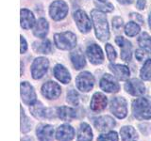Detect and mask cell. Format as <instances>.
<instances>
[{
    "instance_id": "obj_1",
    "label": "cell",
    "mask_w": 151,
    "mask_h": 141,
    "mask_svg": "<svg viewBox=\"0 0 151 141\" xmlns=\"http://www.w3.org/2000/svg\"><path fill=\"white\" fill-rule=\"evenodd\" d=\"M91 17L96 38L101 41H108L110 39V29L105 13L97 9H93L91 11Z\"/></svg>"
},
{
    "instance_id": "obj_2",
    "label": "cell",
    "mask_w": 151,
    "mask_h": 141,
    "mask_svg": "<svg viewBox=\"0 0 151 141\" xmlns=\"http://www.w3.org/2000/svg\"><path fill=\"white\" fill-rule=\"evenodd\" d=\"M132 113L139 120L151 119V98L141 97L132 103Z\"/></svg>"
},
{
    "instance_id": "obj_3",
    "label": "cell",
    "mask_w": 151,
    "mask_h": 141,
    "mask_svg": "<svg viewBox=\"0 0 151 141\" xmlns=\"http://www.w3.org/2000/svg\"><path fill=\"white\" fill-rule=\"evenodd\" d=\"M54 42L60 50H71L77 45V37L73 32L66 31L54 35Z\"/></svg>"
},
{
    "instance_id": "obj_4",
    "label": "cell",
    "mask_w": 151,
    "mask_h": 141,
    "mask_svg": "<svg viewBox=\"0 0 151 141\" xmlns=\"http://www.w3.org/2000/svg\"><path fill=\"white\" fill-rule=\"evenodd\" d=\"M110 110L117 119H125L127 115V103L125 98L114 97L111 100Z\"/></svg>"
},
{
    "instance_id": "obj_5",
    "label": "cell",
    "mask_w": 151,
    "mask_h": 141,
    "mask_svg": "<svg viewBox=\"0 0 151 141\" xmlns=\"http://www.w3.org/2000/svg\"><path fill=\"white\" fill-rule=\"evenodd\" d=\"M68 5L63 0H56L49 7V15L54 21H60L68 13Z\"/></svg>"
},
{
    "instance_id": "obj_6",
    "label": "cell",
    "mask_w": 151,
    "mask_h": 141,
    "mask_svg": "<svg viewBox=\"0 0 151 141\" xmlns=\"http://www.w3.org/2000/svg\"><path fill=\"white\" fill-rule=\"evenodd\" d=\"M29 111L36 119H52L57 116V108H46L40 102H36L30 105Z\"/></svg>"
},
{
    "instance_id": "obj_7",
    "label": "cell",
    "mask_w": 151,
    "mask_h": 141,
    "mask_svg": "<svg viewBox=\"0 0 151 141\" xmlns=\"http://www.w3.org/2000/svg\"><path fill=\"white\" fill-rule=\"evenodd\" d=\"M49 67V61L46 58L39 56L34 59L31 65V75L33 79H41L46 73Z\"/></svg>"
},
{
    "instance_id": "obj_8",
    "label": "cell",
    "mask_w": 151,
    "mask_h": 141,
    "mask_svg": "<svg viewBox=\"0 0 151 141\" xmlns=\"http://www.w3.org/2000/svg\"><path fill=\"white\" fill-rule=\"evenodd\" d=\"M94 85L93 75L89 72L80 73L76 78V86L78 89L82 92H89L93 89Z\"/></svg>"
},
{
    "instance_id": "obj_9",
    "label": "cell",
    "mask_w": 151,
    "mask_h": 141,
    "mask_svg": "<svg viewBox=\"0 0 151 141\" xmlns=\"http://www.w3.org/2000/svg\"><path fill=\"white\" fill-rule=\"evenodd\" d=\"M74 20L80 32L84 33V34L90 32L92 27V23L86 12L83 11L82 9H78L77 11L74 12Z\"/></svg>"
},
{
    "instance_id": "obj_10",
    "label": "cell",
    "mask_w": 151,
    "mask_h": 141,
    "mask_svg": "<svg viewBox=\"0 0 151 141\" xmlns=\"http://www.w3.org/2000/svg\"><path fill=\"white\" fill-rule=\"evenodd\" d=\"M42 94L48 100H56L58 99L61 93V88L54 81H48L42 86Z\"/></svg>"
},
{
    "instance_id": "obj_11",
    "label": "cell",
    "mask_w": 151,
    "mask_h": 141,
    "mask_svg": "<svg viewBox=\"0 0 151 141\" xmlns=\"http://www.w3.org/2000/svg\"><path fill=\"white\" fill-rule=\"evenodd\" d=\"M99 86H100V88L102 90L108 93H116L120 89V86L116 81V79L109 73L103 75L102 78L100 79Z\"/></svg>"
},
{
    "instance_id": "obj_12",
    "label": "cell",
    "mask_w": 151,
    "mask_h": 141,
    "mask_svg": "<svg viewBox=\"0 0 151 141\" xmlns=\"http://www.w3.org/2000/svg\"><path fill=\"white\" fill-rule=\"evenodd\" d=\"M21 98L24 103L27 105H32L37 102L36 92L28 82L25 81L21 83Z\"/></svg>"
},
{
    "instance_id": "obj_13",
    "label": "cell",
    "mask_w": 151,
    "mask_h": 141,
    "mask_svg": "<svg viewBox=\"0 0 151 141\" xmlns=\"http://www.w3.org/2000/svg\"><path fill=\"white\" fill-rule=\"evenodd\" d=\"M125 89L127 93L132 96H142L145 92V87L141 80L133 78L127 81L125 84Z\"/></svg>"
},
{
    "instance_id": "obj_14",
    "label": "cell",
    "mask_w": 151,
    "mask_h": 141,
    "mask_svg": "<svg viewBox=\"0 0 151 141\" xmlns=\"http://www.w3.org/2000/svg\"><path fill=\"white\" fill-rule=\"evenodd\" d=\"M86 55L92 64L99 65L103 63L104 55L101 48L97 44H91L90 46H88L86 50Z\"/></svg>"
},
{
    "instance_id": "obj_15",
    "label": "cell",
    "mask_w": 151,
    "mask_h": 141,
    "mask_svg": "<svg viewBox=\"0 0 151 141\" xmlns=\"http://www.w3.org/2000/svg\"><path fill=\"white\" fill-rule=\"evenodd\" d=\"M115 42L117 45L121 48V58L122 60L126 61V62H129L131 60V53H132V46L130 41L126 40L124 37L122 36H118L115 39Z\"/></svg>"
},
{
    "instance_id": "obj_16",
    "label": "cell",
    "mask_w": 151,
    "mask_h": 141,
    "mask_svg": "<svg viewBox=\"0 0 151 141\" xmlns=\"http://www.w3.org/2000/svg\"><path fill=\"white\" fill-rule=\"evenodd\" d=\"M37 138L39 141H53L54 129L50 124H40L36 129Z\"/></svg>"
},
{
    "instance_id": "obj_17",
    "label": "cell",
    "mask_w": 151,
    "mask_h": 141,
    "mask_svg": "<svg viewBox=\"0 0 151 141\" xmlns=\"http://www.w3.org/2000/svg\"><path fill=\"white\" fill-rule=\"evenodd\" d=\"M93 125L98 131L105 132L112 129L116 125V122L111 116H101L94 119Z\"/></svg>"
},
{
    "instance_id": "obj_18",
    "label": "cell",
    "mask_w": 151,
    "mask_h": 141,
    "mask_svg": "<svg viewBox=\"0 0 151 141\" xmlns=\"http://www.w3.org/2000/svg\"><path fill=\"white\" fill-rule=\"evenodd\" d=\"M108 99L101 92H96L92 97L90 107L94 112H100L104 110L107 106Z\"/></svg>"
},
{
    "instance_id": "obj_19",
    "label": "cell",
    "mask_w": 151,
    "mask_h": 141,
    "mask_svg": "<svg viewBox=\"0 0 151 141\" xmlns=\"http://www.w3.org/2000/svg\"><path fill=\"white\" fill-rule=\"evenodd\" d=\"M75 136V130L69 124L60 125L56 132V138L58 141H71Z\"/></svg>"
},
{
    "instance_id": "obj_20",
    "label": "cell",
    "mask_w": 151,
    "mask_h": 141,
    "mask_svg": "<svg viewBox=\"0 0 151 141\" xmlns=\"http://www.w3.org/2000/svg\"><path fill=\"white\" fill-rule=\"evenodd\" d=\"M109 68H110L111 72L114 74V76L122 80V81H125V80L129 79V69L125 65H121V64H110L109 65Z\"/></svg>"
},
{
    "instance_id": "obj_21",
    "label": "cell",
    "mask_w": 151,
    "mask_h": 141,
    "mask_svg": "<svg viewBox=\"0 0 151 141\" xmlns=\"http://www.w3.org/2000/svg\"><path fill=\"white\" fill-rule=\"evenodd\" d=\"M48 30H49L48 22L45 18H41L35 23L34 27H33V34L37 38L44 39L47 35V33H48Z\"/></svg>"
},
{
    "instance_id": "obj_22",
    "label": "cell",
    "mask_w": 151,
    "mask_h": 141,
    "mask_svg": "<svg viewBox=\"0 0 151 141\" xmlns=\"http://www.w3.org/2000/svg\"><path fill=\"white\" fill-rule=\"evenodd\" d=\"M57 117L63 121H71L78 118V113L74 108L68 106H60L57 108Z\"/></svg>"
},
{
    "instance_id": "obj_23",
    "label": "cell",
    "mask_w": 151,
    "mask_h": 141,
    "mask_svg": "<svg viewBox=\"0 0 151 141\" xmlns=\"http://www.w3.org/2000/svg\"><path fill=\"white\" fill-rule=\"evenodd\" d=\"M53 73H54V76L61 83L68 84L71 81L70 73L63 65L57 64L53 69Z\"/></svg>"
},
{
    "instance_id": "obj_24",
    "label": "cell",
    "mask_w": 151,
    "mask_h": 141,
    "mask_svg": "<svg viewBox=\"0 0 151 141\" xmlns=\"http://www.w3.org/2000/svg\"><path fill=\"white\" fill-rule=\"evenodd\" d=\"M35 25V17L33 13L27 9H21V26L24 29H29Z\"/></svg>"
},
{
    "instance_id": "obj_25",
    "label": "cell",
    "mask_w": 151,
    "mask_h": 141,
    "mask_svg": "<svg viewBox=\"0 0 151 141\" xmlns=\"http://www.w3.org/2000/svg\"><path fill=\"white\" fill-rule=\"evenodd\" d=\"M93 131L91 126L86 122L80 123L78 130V141H92Z\"/></svg>"
},
{
    "instance_id": "obj_26",
    "label": "cell",
    "mask_w": 151,
    "mask_h": 141,
    "mask_svg": "<svg viewBox=\"0 0 151 141\" xmlns=\"http://www.w3.org/2000/svg\"><path fill=\"white\" fill-rule=\"evenodd\" d=\"M70 59L72 61V64L76 70H80L86 65V60H85L84 55L81 53L80 50L73 51L70 54Z\"/></svg>"
},
{
    "instance_id": "obj_27",
    "label": "cell",
    "mask_w": 151,
    "mask_h": 141,
    "mask_svg": "<svg viewBox=\"0 0 151 141\" xmlns=\"http://www.w3.org/2000/svg\"><path fill=\"white\" fill-rule=\"evenodd\" d=\"M122 141H135L138 138V134L132 126H124L120 130Z\"/></svg>"
},
{
    "instance_id": "obj_28",
    "label": "cell",
    "mask_w": 151,
    "mask_h": 141,
    "mask_svg": "<svg viewBox=\"0 0 151 141\" xmlns=\"http://www.w3.org/2000/svg\"><path fill=\"white\" fill-rule=\"evenodd\" d=\"M33 49L40 54H50L52 51V44L49 40H44L41 42H34Z\"/></svg>"
},
{
    "instance_id": "obj_29",
    "label": "cell",
    "mask_w": 151,
    "mask_h": 141,
    "mask_svg": "<svg viewBox=\"0 0 151 141\" xmlns=\"http://www.w3.org/2000/svg\"><path fill=\"white\" fill-rule=\"evenodd\" d=\"M138 43L141 48H143L145 51L151 53V37L146 32L142 33L138 39Z\"/></svg>"
},
{
    "instance_id": "obj_30",
    "label": "cell",
    "mask_w": 151,
    "mask_h": 141,
    "mask_svg": "<svg viewBox=\"0 0 151 141\" xmlns=\"http://www.w3.org/2000/svg\"><path fill=\"white\" fill-rule=\"evenodd\" d=\"M140 76L145 81L151 80V59L148 58L145 61L143 68L140 70Z\"/></svg>"
},
{
    "instance_id": "obj_31",
    "label": "cell",
    "mask_w": 151,
    "mask_h": 141,
    "mask_svg": "<svg viewBox=\"0 0 151 141\" xmlns=\"http://www.w3.org/2000/svg\"><path fill=\"white\" fill-rule=\"evenodd\" d=\"M31 130V122L27 117L23 107L21 106V132L24 134L28 133Z\"/></svg>"
},
{
    "instance_id": "obj_32",
    "label": "cell",
    "mask_w": 151,
    "mask_h": 141,
    "mask_svg": "<svg viewBox=\"0 0 151 141\" xmlns=\"http://www.w3.org/2000/svg\"><path fill=\"white\" fill-rule=\"evenodd\" d=\"M140 32V26L135 22H129L125 26V33L129 37H134Z\"/></svg>"
},
{
    "instance_id": "obj_33",
    "label": "cell",
    "mask_w": 151,
    "mask_h": 141,
    "mask_svg": "<svg viewBox=\"0 0 151 141\" xmlns=\"http://www.w3.org/2000/svg\"><path fill=\"white\" fill-rule=\"evenodd\" d=\"M66 101H67L70 105H78L79 103V96L78 93L75 90V89H70L67 92V98H66Z\"/></svg>"
},
{
    "instance_id": "obj_34",
    "label": "cell",
    "mask_w": 151,
    "mask_h": 141,
    "mask_svg": "<svg viewBox=\"0 0 151 141\" xmlns=\"http://www.w3.org/2000/svg\"><path fill=\"white\" fill-rule=\"evenodd\" d=\"M97 141H118V135L115 131H111L99 135Z\"/></svg>"
},
{
    "instance_id": "obj_35",
    "label": "cell",
    "mask_w": 151,
    "mask_h": 141,
    "mask_svg": "<svg viewBox=\"0 0 151 141\" xmlns=\"http://www.w3.org/2000/svg\"><path fill=\"white\" fill-rule=\"evenodd\" d=\"M105 48H106L109 60H110L111 62L114 61L116 59V52H115V49L113 48V46H111V44H110V43H107L105 45Z\"/></svg>"
},
{
    "instance_id": "obj_36",
    "label": "cell",
    "mask_w": 151,
    "mask_h": 141,
    "mask_svg": "<svg viewBox=\"0 0 151 141\" xmlns=\"http://www.w3.org/2000/svg\"><path fill=\"white\" fill-rule=\"evenodd\" d=\"M123 26V19L119 16H115L112 18V27L116 31H118Z\"/></svg>"
},
{
    "instance_id": "obj_37",
    "label": "cell",
    "mask_w": 151,
    "mask_h": 141,
    "mask_svg": "<svg viewBox=\"0 0 151 141\" xmlns=\"http://www.w3.org/2000/svg\"><path fill=\"white\" fill-rule=\"evenodd\" d=\"M96 6L101 9V11H106V12H111L113 11V6L112 4L111 3H107V4H104V5H100V4H97L96 2Z\"/></svg>"
},
{
    "instance_id": "obj_38",
    "label": "cell",
    "mask_w": 151,
    "mask_h": 141,
    "mask_svg": "<svg viewBox=\"0 0 151 141\" xmlns=\"http://www.w3.org/2000/svg\"><path fill=\"white\" fill-rule=\"evenodd\" d=\"M130 17L133 19L134 21H136V23H139L140 25H143L144 24V19L142 17L141 14H139V13H131Z\"/></svg>"
},
{
    "instance_id": "obj_39",
    "label": "cell",
    "mask_w": 151,
    "mask_h": 141,
    "mask_svg": "<svg viewBox=\"0 0 151 141\" xmlns=\"http://www.w3.org/2000/svg\"><path fill=\"white\" fill-rule=\"evenodd\" d=\"M20 40H21V49H20V52H21V54H24V53H26L27 50V43L26 39L23 36L20 37Z\"/></svg>"
},
{
    "instance_id": "obj_40",
    "label": "cell",
    "mask_w": 151,
    "mask_h": 141,
    "mask_svg": "<svg viewBox=\"0 0 151 141\" xmlns=\"http://www.w3.org/2000/svg\"><path fill=\"white\" fill-rule=\"evenodd\" d=\"M135 56H136L137 60H139V61L143 60L144 58H145V52H144V50H141V49L136 50V52H135Z\"/></svg>"
},
{
    "instance_id": "obj_41",
    "label": "cell",
    "mask_w": 151,
    "mask_h": 141,
    "mask_svg": "<svg viewBox=\"0 0 151 141\" xmlns=\"http://www.w3.org/2000/svg\"><path fill=\"white\" fill-rule=\"evenodd\" d=\"M145 5H146V2H145V0H138L136 3V7L138 9H144L145 8Z\"/></svg>"
},
{
    "instance_id": "obj_42",
    "label": "cell",
    "mask_w": 151,
    "mask_h": 141,
    "mask_svg": "<svg viewBox=\"0 0 151 141\" xmlns=\"http://www.w3.org/2000/svg\"><path fill=\"white\" fill-rule=\"evenodd\" d=\"M117 1L120 4H123V5H129V4L133 3L134 0H117Z\"/></svg>"
},
{
    "instance_id": "obj_43",
    "label": "cell",
    "mask_w": 151,
    "mask_h": 141,
    "mask_svg": "<svg viewBox=\"0 0 151 141\" xmlns=\"http://www.w3.org/2000/svg\"><path fill=\"white\" fill-rule=\"evenodd\" d=\"M148 23H149V27H150V29H151V12H150L149 17H148Z\"/></svg>"
},
{
    "instance_id": "obj_44",
    "label": "cell",
    "mask_w": 151,
    "mask_h": 141,
    "mask_svg": "<svg viewBox=\"0 0 151 141\" xmlns=\"http://www.w3.org/2000/svg\"><path fill=\"white\" fill-rule=\"evenodd\" d=\"M98 1H99V2H101V3H105V2L107 1V0H98Z\"/></svg>"
}]
</instances>
